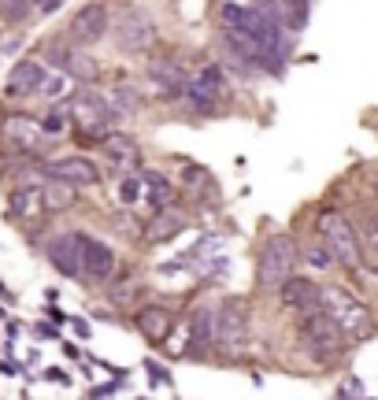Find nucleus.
Masks as SVG:
<instances>
[{"label": "nucleus", "instance_id": "12", "mask_svg": "<svg viewBox=\"0 0 378 400\" xmlns=\"http://www.w3.org/2000/svg\"><path fill=\"white\" fill-rule=\"evenodd\" d=\"M223 93H227V82H223V71L219 67H204L197 78H189V89H186L189 104L197 111H212L223 100Z\"/></svg>", "mask_w": 378, "mask_h": 400}, {"label": "nucleus", "instance_id": "30", "mask_svg": "<svg viewBox=\"0 0 378 400\" xmlns=\"http://www.w3.org/2000/svg\"><path fill=\"white\" fill-rule=\"evenodd\" d=\"M30 11V0H0V15L8 19H22Z\"/></svg>", "mask_w": 378, "mask_h": 400}, {"label": "nucleus", "instance_id": "18", "mask_svg": "<svg viewBox=\"0 0 378 400\" xmlns=\"http://www.w3.org/2000/svg\"><path fill=\"white\" fill-rule=\"evenodd\" d=\"M115 270V252L108 249L104 241L97 237H86V252H82V275L93 278V282H104Z\"/></svg>", "mask_w": 378, "mask_h": 400}, {"label": "nucleus", "instance_id": "23", "mask_svg": "<svg viewBox=\"0 0 378 400\" xmlns=\"http://www.w3.org/2000/svg\"><path fill=\"white\" fill-rule=\"evenodd\" d=\"M108 104H112L115 115H130V111L141 108V93L130 82H115V89L108 93Z\"/></svg>", "mask_w": 378, "mask_h": 400}, {"label": "nucleus", "instance_id": "5", "mask_svg": "<svg viewBox=\"0 0 378 400\" xmlns=\"http://www.w3.org/2000/svg\"><path fill=\"white\" fill-rule=\"evenodd\" d=\"M112 37H115V48L126 56H141L156 45V22L145 8H126L112 27Z\"/></svg>", "mask_w": 378, "mask_h": 400}, {"label": "nucleus", "instance_id": "22", "mask_svg": "<svg viewBox=\"0 0 378 400\" xmlns=\"http://www.w3.org/2000/svg\"><path fill=\"white\" fill-rule=\"evenodd\" d=\"M41 189H45V208L48 212H67V208H74V200H78V186L63 182V178H56V174H48V182Z\"/></svg>", "mask_w": 378, "mask_h": 400}, {"label": "nucleus", "instance_id": "28", "mask_svg": "<svg viewBox=\"0 0 378 400\" xmlns=\"http://www.w3.org/2000/svg\"><path fill=\"white\" fill-rule=\"evenodd\" d=\"M67 123H71V111H63V108H52L45 119H41L45 134H63V130H67Z\"/></svg>", "mask_w": 378, "mask_h": 400}, {"label": "nucleus", "instance_id": "14", "mask_svg": "<svg viewBox=\"0 0 378 400\" xmlns=\"http://www.w3.org/2000/svg\"><path fill=\"white\" fill-rule=\"evenodd\" d=\"M278 293H282V304L293 308V312H301V315L323 312V289L311 278H290Z\"/></svg>", "mask_w": 378, "mask_h": 400}, {"label": "nucleus", "instance_id": "9", "mask_svg": "<svg viewBox=\"0 0 378 400\" xmlns=\"http://www.w3.org/2000/svg\"><path fill=\"white\" fill-rule=\"evenodd\" d=\"M100 152H104V163L112 167V174H119V178H130L141 167V149L126 134H108L100 141Z\"/></svg>", "mask_w": 378, "mask_h": 400}, {"label": "nucleus", "instance_id": "11", "mask_svg": "<svg viewBox=\"0 0 378 400\" xmlns=\"http://www.w3.org/2000/svg\"><path fill=\"white\" fill-rule=\"evenodd\" d=\"M82 252H86V234H60L48 241V260L60 275L71 278L82 275Z\"/></svg>", "mask_w": 378, "mask_h": 400}, {"label": "nucleus", "instance_id": "29", "mask_svg": "<svg viewBox=\"0 0 378 400\" xmlns=\"http://www.w3.org/2000/svg\"><path fill=\"white\" fill-rule=\"evenodd\" d=\"M67 74H48L45 78V85H41V97H48V100H60L63 93H67Z\"/></svg>", "mask_w": 378, "mask_h": 400}, {"label": "nucleus", "instance_id": "7", "mask_svg": "<svg viewBox=\"0 0 378 400\" xmlns=\"http://www.w3.org/2000/svg\"><path fill=\"white\" fill-rule=\"evenodd\" d=\"M108 30H112V15H108V4H100V0L82 4L71 19V41L78 45H97Z\"/></svg>", "mask_w": 378, "mask_h": 400}, {"label": "nucleus", "instance_id": "17", "mask_svg": "<svg viewBox=\"0 0 378 400\" xmlns=\"http://www.w3.org/2000/svg\"><path fill=\"white\" fill-rule=\"evenodd\" d=\"M56 178H63V182H71V186H97L100 182V171H97V163L93 160H86V156H63L48 167Z\"/></svg>", "mask_w": 378, "mask_h": 400}, {"label": "nucleus", "instance_id": "13", "mask_svg": "<svg viewBox=\"0 0 378 400\" xmlns=\"http://www.w3.org/2000/svg\"><path fill=\"white\" fill-rule=\"evenodd\" d=\"M149 78L160 85V93H167V97H182L189 89V74L175 56H152L149 60Z\"/></svg>", "mask_w": 378, "mask_h": 400}, {"label": "nucleus", "instance_id": "24", "mask_svg": "<svg viewBox=\"0 0 378 400\" xmlns=\"http://www.w3.org/2000/svg\"><path fill=\"white\" fill-rule=\"evenodd\" d=\"M189 330H193V341H197V345H204V348L215 345V312H212V308H197Z\"/></svg>", "mask_w": 378, "mask_h": 400}, {"label": "nucleus", "instance_id": "20", "mask_svg": "<svg viewBox=\"0 0 378 400\" xmlns=\"http://www.w3.org/2000/svg\"><path fill=\"white\" fill-rule=\"evenodd\" d=\"M45 208V189L41 186H19L15 193H11V215L22 219V223H34Z\"/></svg>", "mask_w": 378, "mask_h": 400}, {"label": "nucleus", "instance_id": "27", "mask_svg": "<svg viewBox=\"0 0 378 400\" xmlns=\"http://www.w3.org/2000/svg\"><path fill=\"white\" fill-rule=\"evenodd\" d=\"M119 197H123V204H137L141 197H145V182H141V178H123L119 182Z\"/></svg>", "mask_w": 378, "mask_h": 400}, {"label": "nucleus", "instance_id": "26", "mask_svg": "<svg viewBox=\"0 0 378 400\" xmlns=\"http://www.w3.org/2000/svg\"><path fill=\"white\" fill-rule=\"evenodd\" d=\"M282 22L290 30H304V22H308V0H285V4H282Z\"/></svg>", "mask_w": 378, "mask_h": 400}, {"label": "nucleus", "instance_id": "8", "mask_svg": "<svg viewBox=\"0 0 378 400\" xmlns=\"http://www.w3.org/2000/svg\"><path fill=\"white\" fill-rule=\"evenodd\" d=\"M0 137L8 141L15 152H37L45 145V126L41 119H30V115H8L4 123H0Z\"/></svg>", "mask_w": 378, "mask_h": 400}, {"label": "nucleus", "instance_id": "31", "mask_svg": "<svg viewBox=\"0 0 378 400\" xmlns=\"http://www.w3.org/2000/svg\"><path fill=\"white\" fill-rule=\"evenodd\" d=\"M308 263H311V267H323V270H327V267H330V263H337V260L330 256V249H327V244H323V249H308Z\"/></svg>", "mask_w": 378, "mask_h": 400}, {"label": "nucleus", "instance_id": "19", "mask_svg": "<svg viewBox=\"0 0 378 400\" xmlns=\"http://www.w3.org/2000/svg\"><path fill=\"white\" fill-rule=\"evenodd\" d=\"M182 226H186V215L175 212V208H163V212H156L149 219V226H145V241L149 244H163V241H175L182 234Z\"/></svg>", "mask_w": 378, "mask_h": 400}, {"label": "nucleus", "instance_id": "10", "mask_svg": "<svg viewBox=\"0 0 378 400\" xmlns=\"http://www.w3.org/2000/svg\"><path fill=\"white\" fill-rule=\"evenodd\" d=\"M245 330H249L245 304L241 301H223V308L215 312V345H223L234 352V348L245 345Z\"/></svg>", "mask_w": 378, "mask_h": 400}, {"label": "nucleus", "instance_id": "4", "mask_svg": "<svg viewBox=\"0 0 378 400\" xmlns=\"http://www.w3.org/2000/svg\"><path fill=\"white\" fill-rule=\"evenodd\" d=\"M71 123L82 130V137H108L112 134V119L115 111L108 104V97L97 93V89H78V93L71 97Z\"/></svg>", "mask_w": 378, "mask_h": 400}, {"label": "nucleus", "instance_id": "1", "mask_svg": "<svg viewBox=\"0 0 378 400\" xmlns=\"http://www.w3.org/2000/svg\"><path fill=\"white\" fill-rule=\"evenodd\" d=\"M316 226H319V237L323 244L330 249V256L342 267L349 270H356L363 263V249H360V234H356V226L349 223V215H342L337 208H323L319 219H316Z\"/></svg>", "mask_w": 378, "mask_h": 400}, {"label": "nucleus", "instance_id": "3", "mask_svg": "<svg viewBox=\"0 0 378 400\" xmlns=\"http://www.w3.org/2000/svg\"><path fill=\"white\" fill-rule=\"evenodd\" d=\"M297 263V241L290 234H271L256 256V282L264 289H282L293 278Z\"/></svg>", "mask_w": 378, "mask_h": 400}, {"label": "nucleus", "instance_id": "21", "mask_svg": "<svg viewBox=\"0 0 378 400\" xmlns=\"http://www.w3.org/2000/svg\"><path fill=\"white\" fill-rule=\"evenodd\" d=\"M141 182H145V200L152 204L156 212H163V208H171V204H175V182L167 174L145 171V174H141Z\"/></svg>", "mask_w": 378, "mask_h": 400}, {"label": "nucleus", "instance_id": "6", "mask_svg": "<svg viewBox=\"0 0 378 400\" xmlns=\"http://www.w3.org/2000/svg\"><path fill=\"white\" fill-rule=\"evenodd\" d=\"M301 333H304L308 348H316L323 359H337L345 352V330L337 326V319L327 312V308L316 312V315H304L301 319Z\"/></svg>", "mask_w": 378, "mask_h": 400}, {"label": "nucleus", "instance_id": "16", "mask_svg": "<svg viewBox=\"0 0 378 400\" xmlns=\"http://www.w3.org/2000/svg\"><path fill=\"white\" fill-rule=\"evenodd\" d=\"M45 67L37 60H19L15 67H11L8 74V97H34V93H41V85H45Z\"/></svg>", "mask_w": 378, "mask_h": 400}, {"label": "nucleus", "instance_id": "15", "mask_svg": "<svg viewBox=\"0 0 378 400\" xmlns=\"http://www.w3.org/2000/svg\"><path fill=\"white\" fill-rule=\"evenodd\" d=\"M137 330H141V338H145V341L163 345L167 338H171V330H175V312H171V308H163V304H145L137 312Z\"/></svg>", "mask_w": 378, "mask_h": 400}, {"label": "nucleus", "instance_id": "2", "mask_svg": "<svg viewBox=\"0 0 378 400\" xmlns=\"http://www.w3.org/2000/svg\"><path fill=\"white\" fill-rule=\"evenodd\" d=\"M323 308L337 319V326L345 330V338H367V333L374 330V312L367 304L360 301L356 293H349L345 286H327L323 289Z\"/></svg>", "mask_w": 378, "mask_h": 400}, {"label": "nucleus", "instance_id": "32", "mask_svg": "<svg viewBox=\"0 0 378 400\" xmlns=\"http://www.w3.org/2000/svg\"><path fill=\"white\" fill-rule=\"evenodd\" d=\"M37 4H41V8H56L60 0H37Z\"/></svg>", "mask_w": 378, "mask_h": 400}, {"label": "nucleus", "instance_id": "25", "mask_svg": "<svg viewBox=\"0 0 378 400\" xmlns=\"http://www.w3.org/2000/svg\"><path fill=\"white\" fill-rule=\"evenodd\" d=\"M67 74H74V78H82V82H93L97 78V63L89 60L86 53H67V67H63Z\"/></svg>", "mask_w": 378, "mask_h": 400}]
</instances>
